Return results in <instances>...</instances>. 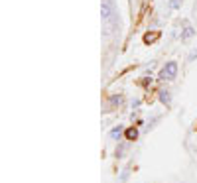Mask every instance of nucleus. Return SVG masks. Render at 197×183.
Instances as JSON below:
<instances>
[{"label": "nucleus", "mask_w": 197, "mask_h": 183, "mask_svg": "<svg viewBox=\"0 0 197 183\" xmlns=\"http://www.w3.org/2000/svg\"><path fill=\"white\" fill-rule=\"evenodd\" d=\"M101 14H103V22H105V26H107V33H110V28L116 26V22H118V14H116L114 0H103Z\"/></svg>", "instance_id": "1"}, {"label": "nucleus", "mask_w": 197, "mask_h": 183, "mask_svg": "<svg viewBox=\"0 0 197 183\" xmlns=\"http://www.w3.org/2000/svg\"><path fill=\"white\" fill-rule=\"evenodd\" d=\"M175 75H177V63L175 61L166 63V67L160 71V79L162 81H172V79H175Z\"/></svg>", "instance_id": "2"}, {"label": "nucleus", "mask_w": 197, "mask_h": 183, "mask_svg": "<svg viewBox=\"0 0 197 183\" xmlns=\"http://www.w3.org/2000/svg\"><path fill=\"white\" fill-rule=\"evenodd\" d=\"M193 33H195V32H193V28L185 24V30H183V33H181V40L185 42V40H189V38H193Z\"/></svg>", "instance_id": "3"}, {"label": "nucleus", "mask_w": 197, "mask_h": 183, "mask_svg": "<svg viewBox=\"0 0 197 183\" xmlns=\"http://www.w3.org/2000/svg\"><path fill=\"white\" fill-rule=\"evenodd\" d=\"M160 38V32H154V33H146L144 36V43H152V42H156Z\"/></svg>", "instance_id": "4"}, {"label": "nucleus", "mask_w": 197, "mask_h": 183, "mask_svg": "<svg viewBox=\"0 0 197 183\" xmlns=\"http://www.w3.org/2000/svg\"><path fill=\"white\" fill-rule=\"evenodd\" d=\"M126 138H128V140H136V138H138V130L136 128H128L126 130Z\"/></svg>", "instance_id": "5"}, {"label": "nucleus", "mask_w": 197, "mask_h": 183, "mask_svg": "<svg viewBox=\"0 0 197 183\" xmlns=\"http://www.w3.org/2000/svg\"><path fill=\"white\" fill-rule=\"evenodd\" d=\"M160 100H162L164 104H170V100H172L170 93H168V91H162V93H160Z\"/></svg>", "instance_id": "6"}, {"label": "nucleus", "mask_w": 197, "mask_h": 183, "mask_svg": "<svg viewBox=\"0 0 197 183\" xmlns=\"http://www.w3.org/2000/svg\"><path fill=\"white\" fill-rule=\"evenodd\" d=\"M120 134H122V130H120V128L110 130V138H112V140H118V138H120Z\"/></svg>", "instance_id": "7"}]
</instances>
